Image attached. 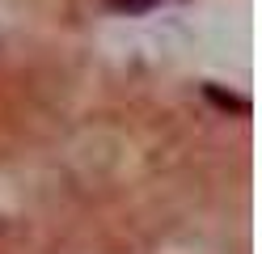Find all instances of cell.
I'll use <instances>...</instances> for the list:
<instances>
[{"label": "cell", "instance_id": "cell-1", "mask_svg": "<svg viewBox=\"0 0 262 254\" xmlns=\"http://www.w3.org/2000/svg\"><path fill=\"white\" fill-rule=\"evenodd\" d=\"M106 5L114 9V13H148V9H157V5H165V0H106Z\"/></svg>", "mask_w": 262, "mask_h": 254}]
</instances>
